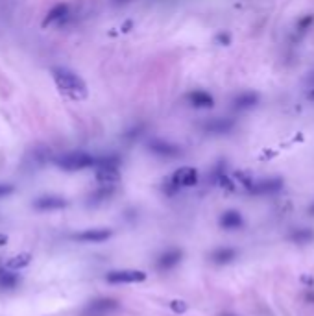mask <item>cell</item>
<instances>
[{"mask_svg":"<svg viewBox=\"0 0 314 316\" xmlns=\"http://www.w3.org/2000/svg\"><path fill=\"white\" fill-rule=\"evenodd\" d=\"M52 74L59 91H61L63 95H67V97L72 98V100H81V98L87 97V87L78 74H74L72 71L63 69V67H56L52 71Z\"/></svg>","mask_w":314,"mask_h":316,"instance_id":"1","label":"cell"},{"mask_svg":"<svg viewBox=\"0 0 314 316\" xmlns=\"http://www.w3.org/2000/svg\"><path fill=\"white\" fill-rule=\"evenodd\" d=\"M56 165L59 168H63L67 172H76V170H83V168L94 167L96 159L87 152H69V154L59 155L56 159Z\"/></svg>","mask_w":314,"mask_h":316,"instance_id":"2","label":"cell"},{"mask_svg":"<svg viewBox=\"0 0 314 316\" xmlns=\"http://www.w3.org/2000/svg\"><path fill=\"white\" fill-rule=\"evenodd\" d=\"M118 157L107 155L102 159H96V180L100 185H115L120 180V170H118Z\"/></svg>","mask_w":314,"mask_h":316,"instance_id":"3","label":"cell"},{"mask_svg":"<svg viewBox=\"0 0 314 316\" xmlns=\"http://www.w3.org/2000/svg\"><path fill=\"white\" fill-rule=\"evenodd\" d=\"M144 279H146V272L143 270H113L105 274V281L111 285L143 283Z\"/></svg>","mask_w":314,"mask_h":316,"instance_id":"4","label":"cell"},{"mask_svg":"<svg viewBox=\"0 0 314 316\" xmlns=\"http://www.w3.org/2000/svg\"><path fill=\"white\" fill-rule=\"evenodd\" d=\"M233 128H235V120L229 116H213L202 124L203 131L211 135H224V133H229Z\"/></svg>","mask_w":314,"mask_h":316,"instance_id":"5","label":"cell"},{"mask_svg":"<svg viewBox=\"0 0 314 316\" xmlns=\"http://www.w3.org/2000/svg\"><path fill=\"white\" fill-rule=\"evenodd\" d=\"M148 150H150L152 154L159 155V157H166V159L177 157V155L181 154V148L177 144L164 141V139H150L148 141Z\"/></svg>","mask_w":314,"mask_h":316,"instance_id":"6","label":"cell"},{"mask_svg":"<svg viewBox=\"0 0 314 316\" xmlns=\"http://www.w3.org/2000/svg\"><path fill=\"white\" fill-rule=\"evenodd\" d=\"M172 185L176 189L181 187H194L198 183V170L194 167H181L170 178Z\"/></svg>","mask_w":314,"mask_h":316,"instance_id":"7","label":"cell"},{"mask_svg":"<svg viewBox=\"0 0 314 316\" xmlns=\"http://www.w3.org/2000/svg\"><path fill=\"white\" fill-rule=\"evenodd\" d=\"M118 309V302L113 298H98L85 307V316H104Z\"/></svg>","mask_w":314,"mask_h":316,"instance_id":"8","label":"cell"},{"mask_svg":"<svg viewBox=\"0 0 314 316\" xmlns=\"http://www.w3.org/2000/svg\"><path fill=\"white\" fill-rule=\"evenodd\" d=\"M187 104H189L190 107H194V109H209L215 105V98L213 95H209L207 91L203 89H194L187 93Z\"/></svg>","mask_w":314,"mask_h":316,"instance_id":"9","label":"cell"},{"mask_svg":"<svg viewBox=\"0 0 314 316\" xmlns=\"http://www.w3.org/2000/svg\"><path fill=\"white\" fill-rule=\"evenodd\" d=\"M113 235L111 229H105V227H94V229H85L81 233H76L72 239L78 240V242H104Z\"/></svg>","mask_w":314,"mask_h":316,"instance_id":"10","label":"cell"},{"mask_svg":"<svg viewBox=\"0 0 314 316\" xmlns=\"http://www.w3.org/2000/svg\"><path fill=\"white\" fill-rule=\"evenodd\" d=\"M283 189L281 178H268V180L253 181V185L249 189V193L253 194H274Z\"/></svg>","mask_w":314,"mask_h":316,"instance_id":"11","label":"cell"},{"mask_svg":"<svg viewBox=\"0 0 314 316\" xmlns=\"http://www.w3.org/2000/svg\"><path fill=\"white\" fill-rule=\"evenodd\" d=\"M69 206V202L61 196H54V194H46V196H41L33 202V207L39 209V211H56V209H63V207Z\"/></svg>","mask_w":314,"mask_h":316,"instance_id":"12","label":"cell"},{"mask_svg":"<svg viewBox=\"0 0 314 316\" xmlns=\"http://www.w3.org/2000/svg\"><path fill=\"white\" fill-rule=\"evenodd\" d=\"M231 104H233V107L238 111L251 109V107H255L257 104H259V95L253 93V91H242V93H238V95L233 97Z\"/></svg>","mask_w":314,"mask_h":316,"instance_id":"13","label":"cell"},{"mask_svg":"<svg viewBox=\"0 0 314 316\" xmlns=\"http://www.w3.org/2000/svg\"><path fill=\"white\" fill-rule=\"evenodd\" d=\"M181 250H168V252H164L161 257L157 259V268L159 270H170L174 266L181 261Z\"/></svg>","mask_w":314,"mask_h":316,"instance_id":"14","label":"cell"},{"mask_svg":"<svg viewBox=\"0 0 314 316\" xmlns=\"http://www.w3.org/2000/svg\"><path fill=\"white\" fill-rule=\"evenodd\" d=\"M69 4H56V6L48 11V15H46L45 19V26L48 24H54V22H63V20L69 17Z\"/></svg>","mask_w":314,"mask_h":316,"instance_id":"15","label":"cell"},{"mask_svg":"<svg viewBox=\"0 0 314 316\" xmlns=\"http://www.w3.org/2000/svg\"><path fill=\"white\" fill-rule=\"evenodd\" d=\"M220 226L224 229H236V227L242 226V216L238 211H226V213L220 216Z\"/></svg>","mask_w":314,"mask_h":316,"instance_id":"16","label":"cell"},{"mask_svg":"<svg viewBox=\"0 0 314 316\" xmlns=\"http://www.w3.org/2000/svg\"><path fill=\"white\" fill-rule=\"evenodd\" d=\"M32 263V253L28 252H22V253H17L13 257H9L6 261V266L9 270H22V268H26L28 265Z\"/></svg>","mask_w":314,"mask_h":316,"instance_id":"17","label":"cell"},{"mask_svg":"<svg viewBox=\"0 0 314 316\" xmlns=\"http://www.w3.org/2000/svg\"><path fill=\"white\" fill-rule=\"evenodd\" d=\"M236 257V252L233 248H218L211 253V261L216 263V265H228L233 259Z\"/></svg>","mask_w":314,"mask_h":316,"instance_id":"18","label":"cell"},{"mask_svg":"<svg viewBox=\"0 0 314 316\" xmlns=\"http://www.w3.org/2000/svg\"><path fill=\"white\" fill-rule=\"evenodd\" d=\"M19 285V276L15 270H9L7 266L0 268V289H15Z\"/></svg>","mask_w":314,"mask_h":316,"instance_id":"19","label":"cell"},{"mask_svg":"<svg viewBox=\"0 0 314 316\" xmlns=\"http://www.w3.org/2000/svg\"><path fill=\"white\" fill-rule=\"evenodd\" d=\"M113 191H115V187H113V185H102L98 191H94V193L89 196V202H91V204H100V202H104V200H107V198H111Z\"/></svg>","mask_w":314,"mask_h":316,"instance_id":"20","label":"cell"},{"mask_svg":"<svg viewBox=\"0 0 314 316\" xmlns=\"http://www.w3.org/2000/svg\"><path fill=\"white\" fill-rule=\"evenodd\" d=\"M314 239V233L307 227H301V229H294L290 233V240H294L298 244H307L309 240Z\"/></svg>","mask_w":314,"mask_h":316,"instance_id":"21","label":"cell"},{"mask_svg":"<svg viewBox=\"0 0 314 316\" xmlns=\"http://www.w3.org/2000/svg\"><path fill=\"white\" fill-rule=\"evenodd\" d=\"M313 26H314V15L313 13H307V15H303V17L298 19V22H296V32L300 33V35H305Z\"/></svg>","mask_w":314,"mask_h":316,"instance_id":"22","label":"cell"},{"mask_svg":"<svg viewBox=\"0 0 314 316\" xmlns=\"http://www.w3.org/2000/svg\"><path fill=\"white\" fill-rule=\"evenodd\" d=\"M215 43L220 46H229L231 45V33L229 32H218L215 37Z\"/></svg>","mask_w":314,"mask_h":316,"instance_id":"23","label":"cell"},{"mask_svg":"<svg viewBox=\"0 0 314 316\" xmlns=\"http://www.w3.org/2000/svg\"><path fill=\"white\" fill-rule=\"evenodd\" d=\"M170 309L174 311V313L183 315L185 311H187V304H185V302H181V300H174V302H170Z\"/></svg>","mask_w":314,"mask_h":316,"instance_id":"24","label":"cell"},{"mask_svg":"<svg viewBox=\"0 0 314 316\" xmlns=\"http://www.w3.org/2000/svg\"><path fill=\"white\" fill-rule=\"evenodd\" d=\"M15 187L13 185H9V183H0V198H4V196H9V194L13 193Z\"/></svg>","mask_w":314,"mask_h":316,"instance_id":"25","label":"cell"},{"mask_svg":"<svg viewBox=\"0 0 314 316\" xmlns=\"http://www.w3.org/2000/svg\"><path fill=\"white\" fill-rule=\"evenodd\" d=\"M141 126H137V128H133V129H130V131H128V133H126V139H133V137H135V139H137L139 135H141Z\"/></svg>","mask_w":314,"mask_h":316,"instance_id":"26","label":"cell"},{"mask_svg":"<svg viewBox=\"0 0 314 316\" xmlns=\"http://www.w3.org/2000/svg\"><path fill=\"white\" fill-rule=\"evenodd\" d=\"M131 0H111L113 6H126V4H130Z\"/></svg>","mask_w":314,"mask_h":316,"instance_id":"27","label":"cell"},{"mask_svg":"<svg viewBox=\"0 0 314 316\" xmlns=\"http://www.w3.org/2000/svg\"><path fill=\"white\" fill-rule=\"evenodd\" d=\"M7 244V235L0 233V246H6Z\"/></svg>","mask_w":314,"mask_h":316,"instance_id":"28","label":"cell"},{"mask_svg":"<svg viewBox=\"0 0 314 316\" xmlns=\"http://www.w3.org/2000/svg\"><path fill=\"white\" fill-rule=\"evenodd\" d=\"M309 213H311V214H313V216H314V204H313V206H311V207H309Z\"/></svg>","mask_w":314,"mask_h":316,"instance_id":"29","label":"cell"},{"mask_svg":"<svg viewBox=\"0 0 314 316\" xmlns=\"http://www.w3.org/2000/svg\"><path fill=\"white\" fill-rule=\"evenodd\" d=\"M220 316H235V315H229V313H224V315H220Z\"/></svg>","mask_w":314,"mask_h":316,"instance_id":"30","label":"cell"}]
</instances>
